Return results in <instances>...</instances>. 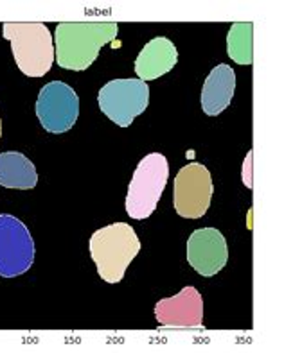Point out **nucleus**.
Returning a JSON list of instances; mask_svg holds the SVG:
<instances>
[{
    "label": "nucleus",
    "mask_w": 284,
    "mask_h": 353,
    "mask_svg": "<svg viewBox=\"0 0 284 353\" xmlns=\"http://www.w3.org/2000/svg\"><path fill=\"white\" fill-rule=\"evenodd\" d=\"M140 251L135 230L126 223H113L100 228L91 237V256L97 273L106 283H119L128 265Z\"/></svg>",
    "instance_id": "obj_2"
},
{
    "label": "nucleus",
    "mask_w": 284,
    "mask_h": 353,
    "mask_svg": "<svg viewBox=\"0 0 284 353\" xmlns=\"http://www.w3.org/2000/svg\"><path fill=\"white\" fill-rule=\"evenodd\" d=\"M236 90L234 70L221 63L211 70L202 88V110L207 115L216 117L225 112Z\"/></svg>",
    "instance_id": "obj_12"
},
{
    "label": "nucleus",
    "mask_w": 284,
    "mask_h": 353,
    "mask_svg": "<svg viewBox=\"0 0 284 353\" xmlns=\"http://www.w3.org/2000/svg\"><path fill=\"white\" fill-rule=\"evenodd\" d=\"M35 262V241L15 215L0 214V276L17 278Z\"/></svg>",
    "instance_id": "obj_7"
},
{
    "label": "nucleus",
    "mask_w": 284,
    "mask_h": 353,
    "mask_svg": "<svg viewBox=\"0 0 284 353\" xmlns=\"http://www.w3.org/2000/svg\"><path fill=\"white\" fill-rule=\"evenodd\" d=\"M101 112L113 124L128 128L149 104V86L140 79H113L100 90Z\"/></svg>",
    "instance_id": "obj_5"
},
{
    "label": "nucleus",
    "mask_w": 284,
    "mask_h": 353,
    "mask_svg": "<svg viewBox=\"0 0 284 353\" xmlns=\"http://www.w3.org/2000/svg\"><path fill=\"white\" fill-rule=\"evenodd\" d=\"M227 54L239 65H252L254 61V23L236 22L227 34Z\"/></svg>",
    "instance_id": "obj_14"
},
{
    "label": "nucleus",
    "mask_w": 284,
    "mask_h": 353,
    "mask_svg": "<svg viewBox=\"0 0 284 353\" xmlns=\"http://www.w3.org/2000/svg\"><path fill=\"white\" fill-rule=\"evenodd\" d=\"M169 176L167 160L160 152H151L140 160L128 187L126 214L131 219H148L157 208Z\"/></svg>",
    "instance_id": "obj_4"
},
{
    "label": "nucleus",
    "mask_w": 284,
    "mask_h": 353,
    "mask_svg": "<svg viewBox=\"0 0 284 353\" xmlns=\"http://www.w3.org/2000/svg\"><path fill=\"white\" fill-rule=\"evenodd\" d=\"M4 38L11 43L15 61L29 77L46 76L55 63L53 34L41 22H6Z\"/></svg>",
    "instance_id": "obj_3"
},
{
    "label": "nucleus",
    "mask_w": 284,
    "mask_h": 353,
    "mask_svg": "<svg viewBox=\"0 0 284 353\" xmlns=\"http://www.w3.org/2000/svg\"><path fill=\"white\" fill-rule=\"evenodd\" d=\"M187 260L202 276H214L229 260L225 237L216 228L194 230L187 241Z\"/></svg>",
    "instance_id": "obj_9"
},
{
    "label": "nucleus",
    "mask_w": 284,
    "mask_h": 353,
    "mask_svg": "<svg viewBox=\"0 0 284 353\" xmlns=\"http://www.w3.org/2000/svg\"><path fill=\"white\" fill-rule=\"evenodd\" d=\"M214 192L211 172L202 163H187L178 170L173 185L175 210L185 219H200L207 214Z\"/></svg>",
    "instance_id": "obj_6"
},
{
    "label": "nucleus",
    "mask_w": 284,
    "mask_h": 353,
    "mask_svg": "<svg viewBox=\"0 0 284 353\" xmlns=\"http://www.w3.org/2000/svg\"><path fill=\"white\" fill-rule=\"evenodd\" d=\"M38 174L35 163L17 151L0 152V187L31 190L37 187Z\"/></svg>",
    "instance_id": "obj_13"
},
{
    "label": "nucleus",
    "mask_w": 284,
    "mask_h": 353,
    "mask_svg": "<svg viewBox=\"0 0 284 353\" xmlns=\"http://www.w3.org/2000/svg\"><path fill=\"white\" fill-rule=\"evenodd\" d=\"M0 134H2V122H0Z\"/></svg>",
    "instance_id": "obj_15"
},
{
    "label": "nucleus",
    "mask_w": 284,
    "mask_h": 353,
    "mask_svg": "<svg viewBox=\"0 0 284 353\" xmlns=\"http://www.w3.org/2000/svg\"><path fill=\"white\" fill-rule=\"evenodd\" d=\"M155 318L164 328H202V294L194 287H184L176 296L155 305Z\"/></svg>",
    "instance_id": "obj_10"
},
{
    "label": "nucleus",
    "mask_w": 284,
    "mask_h": 353,
    "mask_svg": "<svg viewBox=\"0 0 284 353\" xmlns=\"http://www.w3.org/2000/svg\"><path fill=\"white\" fill-rule=\"evenodd\" d=\"M178 61V50L164 36L153 38L144 45L135 59V74L140 81H153L167 74Z\"/></svg>",
    "instance_id": "obj_11"
},
{
    "label": "nucleus",
    "mask_w": 284,
    "mask_h": 353,
    "mask_svg": "<svg viewBox=\"0 0 284 353\" xmlns=\"http://www.w3.org/2000/svg\"><path fill=\"white\" fill-rule=\"evenodd\" d=\"M117 32L115 22H59L55 32L56 61L67 70H86Z\"/></svg>",
    "instance_id": "obj_1"
},
{
    "label": "nucleus",
    "mask_w": 284,
    "mask_h": 353,
    "mask_svg": "<svg viewBox=\"0 0 284 353\" xmlns=\"http://www.w3.org/2000/svg\"><path fill=\"white\" fill-rule=\"evenodd\" d=\"M37 117L44 130L53 134L70 130L79 117V97L73 86L61 81L44 86L37 99Z\"/></svg>",
    "instance_id": "obj_8"
}]
</instances>
